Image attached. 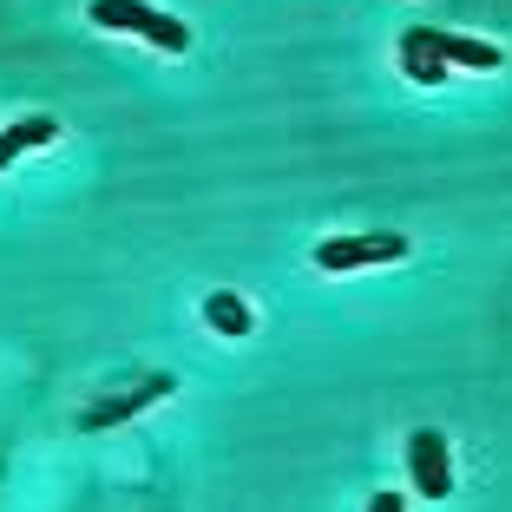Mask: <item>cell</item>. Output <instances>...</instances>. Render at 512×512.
I'll list each match as a JSON object with an SVG mask.
<instances>
[{"label": "cell", "mask_w": 512, "mask_h": 512, "mask_svg": "<svg viewBox=\"0 0 512 512\" xmlns=\"http://www.w3.org/2000/svg\"><path fill=\"white\" fill-rule=\"evenodd\" d=\"M178 388V375H151V381H138V388H125V394H112V401H99V407H86V427H119V421H132V414H145L151 401H165V394Z\"/></svg>", "instance_id": "4"}, {"label": "cell", "mask_w": 512, "mask_h": 512, "mask_svg": "<svg viewBox=\"0 0 512 512\" xmlns=\"http://www.w3.org/2000/svg\"><path fill=\"white\" fill-rule=\"evenodd\" d=\"M53 138H60V125L46 119V112H33V119H20V125H7V132H0V171L14 165L20 151H33V145H53Z\"/></svg>", "instance_id": "8"}, {"label": "cell", "mask_w": 512, "mask_h": 512, "mask_svg": "<svg viewBox=\"0 0 512 512\" xmlns=\"http://www.w3.org/2000/svg\"><path fill=\"white\" fill-rule=\"evenodd\" d=\"M421 40L434 46L447 66H473V73H493L499 66V46H486V40H467V33H440V27H421Z\"/></svg>", "instance_id": "5"}, {"label": "cell", "mask_w": 512, "mask_h": 512, "mask_svg": "<svg viewBox=\"0 0 512 512\" xmlns=\"http://www.w3.org/2000/svg\"><path fill=\"white\" fill-rule=\"evenodd\" d=\"M407 473H414V493L421 499H453V453H447V434L440 427H414L407 434Z\"/></svg>", "instance_id": "2"}, {"label": "cell", "mask_w": 512, "mask_h": 512, "mask_svg": "<svg viewBox=\"0 0 512 512\" xmlns=\"http://www.w3.org/2000/svg\"><path fill=\"white\" fill-rule=\"evenodd\" d=\"M204 322H211L217 335H230V342H243V335L256 329V316H250V302H243L237 289H217V296H204Z\"/></svg>", "instance_id": "7"}, {"label": "cell", "mask_w": 512, "mask_h": 512, "mask_svg": "<svg viewBox=\"0 0 512 512\" xmlns=\"http://www.w3.org/2000/svg\"><path fill=\"white\" fill-rule=\"evenodd\" d=\"M92 27L138 33V40H151L158 53H184V46H191L184 20L178 14H158V7H145V0H92Z\"/></svg>", "instance_id": "1"}, {"label": "cell", "mask_w": 512, "mask_h": 512, "mask_svg": "<svg viewBox=\"0 0 512 512\" xmlns=\"http://www.w3.org/2000/svg\"><path fill=\"white\" fill-rule=\"evenodd\" d=\"M368 512H407V499L401 493H375V499H368Z\"/></svg>", "instance_id": "9"}, {"label": "cell", "mask_w": 512, "mask_h": 512, "mask_svg": "<svg viewBox=\"0 0 512 512\" xmlns=\"http://www.w3.org/2000/svg\"><path fill=\"white\" fill-rule=\"evenodd\" d=\"M401 66H407V79H414V86H447V73H453V66L440 60L434 46L421 40V27H407V33H401Z\"/></svg>", "instance_id": "6"}, {"label": "cell", "mask_w": 512, "mask_h": 512, "mask_svg": "<svg viewBox=\"0 0 512 512\" xmlns=\"http://www.w3.org/2000/svg\"><path fill=\"white\" fill-rule=\"evenodd\" d=\"M407 256V237L394 230H375V237H329L316 243V263L329 276H348V270H368V263H401Z\"/></svg>", "instance_id": "3"}]
</instances>
